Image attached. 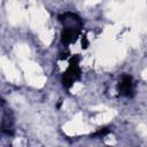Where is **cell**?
Segmentation results:
<instances>
[{"label":"cell","instance_id":"cell-1","mask_svg":"<svg viewBox=\"0 0 147 147\" xmlns=\"http://www.w3.org/2000/svg\"><path fill=\"white\" fill-rule=\"evenodd\" d=\"M119 90H121V93L129 95V93L132 91V80H131L130 76H123L122 77V80L119 84Z\"/></svg>","mask_w":147,"mask_h":147}]
</instances>
